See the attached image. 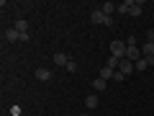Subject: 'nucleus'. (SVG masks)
Segmentation results:
<instances>
[{"label":"nucleus","instance_id":"nucleus-16","mask_svg":"<svg viewBox=\"0 0 154 116\" xmlns=\"http://www.w3.org/2000/svg\"><path fill=\"white\" fill-rule=\"evenodd\" d=\"M146 67H152V65H149V60H146V57H141V60L136 62V72H144Z\"/></svg>","mask_w":154,"mask_h":116},{"label":"nucleus","instance_id":"nucleus-4","mask_svg":"<svg viewBox=\"0 0 154 116\" xmlns=\"http://www.w3.org/2000/svg\"><path fill=\"white\" fill-rule=\"evenodd\" d=\"M33 75H36V80H41V83H49L51 80V70H46V67H38Z\"/></svg>","mask_w":154,"mask_h":116},{"label":"nucleus","instance_id":"nucleus-19","mask_svg":"<svg viewBox=\"0 0 154 116\" xmlns=\"http://www.w3.org/2000/svg\"><path fill=\"white\" fill-rule=\"evenodd\" d=\"M123 77H126V75H123V72H118V70H116V75H113V80H116V83H121Z\"/></svg>","mask_w":154,"mask_h":116},{"label":"nucleus","instance_id":"nucleus-20","mask_svg":"<svg viewBox=\"0 0 154 116\" xmlns=\"http://www.w3.org/2000/svg\"><path fill=\"white\" fill-rule=\"evenodd\" d=\"M146 41H154V31H152V28L146 31Z\"/></svg>","mask_w":154,"mask_h":116},{"label":"nucleus","instance_id":"nucleus-7","mask_svg":"<svg viewBox=\"0 0 154 116\" xmlns=\"http://www.w3.org/2000/svg\"><path fill=\"white\" fill-rule=\"evenodd\" d=\"M100 11H103L105 16H113V13L118 11V5H116V3H110V0H108V3H103V5H100Z\"/></svg>","mask_w":154,"mask_h":116},{"label":"nucleus","instance_id":"nucleus-9","mask_svg":"<svg viewBox=\"0 0 154 116\" xmlns=\"http://www.w3.org/2000/svg\"><path fill=\"white\" fill-rule=\"evenodd\" d=\"M98 103H100V98L95 93H90L88 98H85V106H88V108H98Z\"/></svg>","mask_w":154,"mask_h":116},{"label":"nucleus","instance_id":"nucleus-3","mask_svg":"<svg viewBox=\"0 0 154 116\" xmlns=\"http://www.w3.org/2000/svg\"><path fill=\"white\" fill-rule=\"evenodd\" d=\"M118 72H123V75H131V72H136V65H134L131 60H121V65H118Z\"/></svg>","mask_w":154,"mask_h":116},{"label":"nucleus","instance_id":"nucleus-17","mask_svg":"<svg viewBox=\"0 0 154 116\" xmlns=\"http://www.w3.org/2000/svg\"><path fill=\"white\" fill-rule=\"evenodd\" d=\"M118 65H121V60H118V57H108V67H110V70H116Z\"/></svg>","mask_w":154,"mask_h":116},{"label":"nucleus","instance_id":"nucleus-2","mask_svg":"<svg viewBox=\"0 0 154 116\" xmlns=\"http://www.w3.org/2000/svg\"><path fill=\"white\" fill-rule=\"evenodd\" d=\"M141 57H144V54H141V49H139L136 44H134V47H128V49H126V60H131L134 65H136V62L141 60Z\"/></svg>","mask_w":154,"mask_h":116},{"label":"nucleus","instance_id":"nucleus-6","mask_svg":"<svg viewBox=\"0 0 154 116\" xmlns=\"http://www.w3.org/2000/svg\"><path fill=\"white\" fill-rule=\"evenodd\" d=\"M67 62H69V57H67L64 52H57L54 54V65L57 67H67Z\"/></svg>","mask_w":154,"mask_h":116},{"label":"nucleus","instance_id":"nucleus-1","mask_svg":"<svg viewBox=\"0 0 154 116\" xmlns=\"http://www.w3.org/2000/svg\"><path fill=\"white\" fill-rule=\"evenodd\" d=\"M126 49H128V44H126V41H118V39L108 44L110 57H118V60H126Z\"/></svg>","mask_w":154,"mask_h":116},{"label":"nucleus","instance_id":"nucleus-21","mask_svg":"<svg viewBox=\"0 0 154 116\" xmlns=\"http://www.w3.org/2000/svg\"><path fill=\"white\" fill-rule=\"evenodd\" d=\"M80 116H90V114H80Z\"/></svg>","mask_w":154,"mask_h":116},{"label":"nucleus","instance_id":"nucleus-5","mask_svg":"<svg viewBox=\"0 0 154 116\" xmlns=\"http://www.w3.org/2000/svg\"><path fill=\"white\" fill-rule=\"evenodd\" d=\"M105 18H108V16H105L100 8H95V11L90 13V21H93V23H103V26H105Z\"/></svg>","mask_w":154,"mask_h":116},{"label":"nucleus","instance_id":"nucleus-8","mask_svg":"<svg viewBox=\"0 0 154 116\" xmlns=\"http://www.w3.org/2000/svg\"><path fill=\"white\" fill-rule=\"evenodd\" d=\"M5 41H21V34L16 28H5Z\"/></svg>","mask_w":154,"mask_h":116},{"label":"nucleus","instance_id":"nucleus-13","mask_svg":"<svg viewBox=\"0 0 154 116\" xmlns=\"http://www.w3.org/2000/svg\"><path fill=\"white\" fill-rule=\"evenodd\" d=\"M141 54L144 57H154V41H146V44L141 47Z\"/></svg>","mask_w":154,"mask_h":116},{"label":"nucleus","instance_id":"nucleus-11","mask_svg":"<svg viewBox=\"0 0 154 116\" xmlns=\"http://www.w3.org/2000/svg\"><path fill=\"white\" fill-rule=\"evenodd\" d=\"M108 88V80H103V77H95L93 80V90H105Z\"/></svg>","mask_w":154,"mask_h":116},{"label":"nucleus","instance_id":"nucleus-12","mask_svg":"<svg viewBox=\"0 0 154 116\" xmlns=\"http://www.w3.org/2000/svg\"><path fill=\"white\" fill-rule=\"evenodd\" d=\"M113 75H116V70H110V67L105 65L103 70H100V75H98V77H103V80H113Z\"/></svg>","mask_w":154,"mask_h":116},{"label":"nucleus","instance_id":"nucleus-10","mask_svg":"<svg viewBox=\"0 0 154 116\" xmlns=\"http://www.w3.org/2000/svg\"><path fill=\"white\" fill-rule=\"evenodd\" d=\"M141 5H144L141 0H134V5H131V13H128V16H134V18H139V16H141Z\"/></svg>","mask_w":154,"mask_h":116},{"label":"nucleus","instance_id":"nucleus-18","mask_svg":"<svg viewBox=\"0 0 154 116\" xmlns=\"http://www.w3.org/2000/svg\"><path fill=\"white\" fill-rule=\"evenodd\" d=\"M67 72H77V62H75V60L67 62Z\"/></svg>","mask_w":154,"mask_h":116},{"label":"nucleus","instance_id":"nucleus-14","mask_svg":"<svg viewBox=\"0 0 154 116\" xmlns=\"http://www.w3.org/2000/svg\"><path fill=\"white\" fill-rule=\"evenodd\" d=\"M131 5H134V0H123V3H118V13H131Z\"/></svg>","mask_w":154,"mask_h":116},{"label":"nucleus","instance_id":"nucleus-15","mask_svg":"<svg viewBox=\"0 0 154 116\" xmlns=\"http://www.w3.org/2000/svg\"><path fill=\"white\" fill-rule=\"evenodd\" d=\"M13 28H16L18 34H28V23L23 21V18H21V21H16V26H13Z\"/></svg>","mask_w":154,"mask_h":116}]
</instances>
